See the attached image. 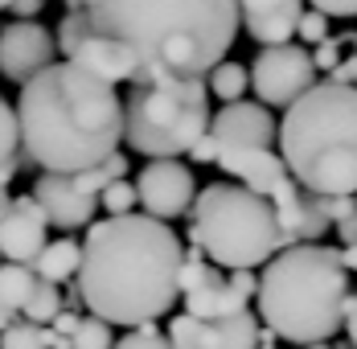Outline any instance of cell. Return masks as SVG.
Wrapping results in <instances>:
<instances>
[{"label":"cell","mask_w":357,"mask_h":349,"mask_svg":"<svg viewBox=\"0 0 357 349\" xmlns=\"http://www.w3.org/2000/svg\"><path fill=\"white\" fill-rule=\"evenodd\" d=\"M250 87L259 95V103L267 107H291L304 91L317 87V62L308 54V45H263V54L250 62Z\"/></svg>","instance_id":"11"},{"label":"cell","mask_w":357,"mask_h":349,"mask_svg":"<svg viewBox=\"0 0 357 349\" xmlns=\"http://www.w3.org/2000/svg\"><path fill=\"white\" fill-rule=\"evenodd\" d=\"M255 296H259V276L255 272H226L202 246L185 251V263H181L185 313L202 316V320H222V316L247 313V304Z\"/></svg>","instance_id":"9"},{"label":"cell","mask_w":357,"mask_h":349,"mask_svg":"<svg viewBox=\"0 0 357 349\" xmlns=\"http://www.w3.org/2000/svg\"><path fill=\"white\" fill-rule=\"evenodd\" d=\"M13 4H17V0H0V13H4V8H13Z\"/></svg>","instance_id":"41"},{"label":"cell","mask_w":357,"mask_h":349,"mask_svg":"<svg viewBox=\"0 0 357 349\" xmlns=\"http://www.w3.org/2000/svg\"><path fill=\"white\" fill-rule=\"evenodd\" d=\"M259 320L291 346L328 341L345 325L349 267L341 246L296 243L263 263L259 276Z\"/></svg>","instance_id":"4"},{"label":"cell","mask_w":357,"mask_h":349,"mask_svg":"<svg viewBox=\"0 0 357 349\" xmlns=\"http://www.w3.org/2000/svg\"><path fill=\"white\" fill-rule=\"evenodd\" d=\"M0 263H4V255H0Z\"/></svg>","instance_id":"42"},{"label":"cell","mask_w":357,"mask_h":349,"mask_svg":"<svg viewBox=\"0 0 357 349\" xmlns=\"http://www.w3.org/2000/svg\"><path fill=\"white\" fill-rule=\"evenodd\" d=\"M66 349H70V346H66Z\"/></svg>","instance_id":"43"},{"label":"cell","mask_w":357,"mask_h":349,"mask_svg":"<svg viewBox=\"0 0 357 349\" xmlns=\"http://www.w3.org/2000/svg\"><path fill=\"white\" fill-rule=\"evenodd\" d=\"M115 349H173V346H169V333H160L156 320H148V325H136L128 337H119Z\"/></svg>","instance_id":"26"},{"label":"cell","mask_w":357,"mask_h":349,"mask_svg":"<svg viewBox=\"0 0 357 349\" xmlns=\"http://www.w3.org/2000/svg\"><path fill=\"white\" fill-rule=\"evenodd\" d=\"M58 50L66 54V62L82 66L86 74L103 78V82H111V87L132 82L136 70H140L136 54H132L123 41L99 34V29L91 25L86 8H66V17L58 21Z\"/></svg>","instance_id":"10"},{"label":"cell","mask_w":357,"mask_h":349,"mask_svg":"<svg viewBox=\"0 0 357 349\" xmlns=\"http://www.w3.org/2000/svg\"><path fill=\"white\" fill-rule=\"evenodd\" d=\"M345 329H349V346L357 349V292H349V304H345Z\"/></svg>","instance_id":"36"},{"label":"cell","mask_w":357,"mask_h":349,"mask_svg":"<svg viewBox=\"0 0 357 349\" xmlns=\"http://www.w3.org/2000/svg\"><path fill=\"white\" fill-rule=\"evenodd\" d=\"M308 4L328 17H357V0H308Z\"/></svg>","instance_id":"31"},{"label":"cell","mask_w":357,"mask_h":349,"mask_svg":"<svg viewBox=\"0 0 357 349\" xmlns=\"http://www.w3.org/2000/svg\"><path fill=\"white\" fill-rule=\"evenodd\" d=\"M66 8H86V0H62Z\"/></svg>","instance_id":"39"},{"label":"cell","mask_w":357,"mask_h":349,"mask_svg":"<svg viewBox=\"0 0 357 349\" xmlns=\"http://www.w3.org/2000/svg\"><path fill=\"white\" fill-rule=\"evenodd\" d=\"M45 226H50V218H45V209H41L33 193L13 198V206L0 218V255H4V263H33L45 251Z\"/></svg>","instance_id":"15"},{"label":"cell","mask_w":357,"mask_h":349,"mask_svg":"<svg viewBox=\"0 0 357 349\" xmlns=\"http://www.w3.org/2000/svg\"><path fill=\"white\" fill-rule=\"evenodd\" d=\"M41 4H45V0H17V4H13V17H17V21H33L37 13H41Z\"/></svg>","instance_id":"35"},{"label":"cell","mask_w":357,"mask_h":349,"mask_svg":"<svg viewBox=\"0 0 357 349\" xmlns=\"http://www.w3.org/2000/svg\"><path fill=\"white\" fill-rule=\"evenodd\" d=\"M341 255H345V267L357 272V246H341Z\"/></svg>","instance_id":"37"},{"label":"cell","mask_w":357,"mask_h":349,"mask_svg":"<svg viewBox=\"0 0 357 349\" xmlns=\"http://www.w3.org/2000/svg\"><path fill=\"white\" fill-rule=\"evenodd\" d=\"M86 17L99 34L123 41L136 54V78H210L238 37V0H86Z\"/></svg>","instance_id":"2"},{"label":"cell","mask_w":357,"mask_h":349,"mask_svg":"<svg viewBox=\"0 0 357 349\" xmlns=\"http://www.w3.org/2000/svg\"><path fill=\"white\" fill-rule=\"evenodd\" d=\"M21 152L41 173H82L103 165L123 140V99L74 62H54L21 87Z\"/></svg>","instance_id":"3"},{"label":"cell","mask_w":357,"mask_h":349,"mask_svg":"<svg viewBox=\"0 0 357 349\" xmlns=\"http://www.w3.org/2000/svg\"><path fill=\"white\" fill-rule=\"evenodd\" d=\"M58 37L45 34L37 21H13L0 29V74L8 82H29L45 66H54Z\"/></svg>","instance_id":"13"},{"label":"cell","mask_w":357,"mask_h":349,"mask_svg":"<svg viewBox=\"0 0 357 349\" xmlns=\"http://www.w3.org/2000/svg\"><path fill=\"white\" fill-rule=\"evenodd\" d=\"M210 136L222 148H275L280 128H275V115H271L267 103L238 99V103H226L210 119Z\"/></svg>","instance_id":"14"},{"label":"cell","mask_w":357,"mask_h":349,"mask_svg":"<svg viewBox=\"0 0 357 349\" xmlns=\"http://www.w3.org/2000/svg\"><path fill=\"white\" fill-rule=\"evenodd\" d=\"M341 45H345V34H341V37H324V41H317V45H312V62H317V70L333 74V70L341 66Z\"/></svg>","instance_id":"28"},{"label":"cell","mask_w":357,"mask_h":349,"mask_svg":"<svg viewBox=\"0 0 357 349\" xmlns=\"http://www.w3.org/2000/svg\"><path fill=\"white\" fill-rule=\"evenodd\" d=\"M337 239H341V246H357V214H349V218H341L337 226Z\"/></svg>","instance_id":"34"},{"label":"cell","mask_w":357,"mask_h":349,"mask_svg":"<svg viewBox=\"0 0 357 349\" xmlns=\"http://www.w3.org/2000/svg\"><path fill=\"white\" fill-rule=\"evenodd\" d=\"M136 198H140L144 214H152L160 222H173L181 214H189L193 202H197L193 169L189 165H177V161H152L136 177Z\"/></svg>","instance_id":"12"},{"label":"cell","mask_w":357,"mask_h":349,"mask_svg":"<svg viewBox=\"0 0 357 349\" xmlns=\"http://www.w3.org/2000/svg\"><path fill=\"white\" fill-rule=\"evenodd\" d=\"M259 333H263V325L247 309V313L222 316V320H202L193 349H259Z\"/></svg>","instance_id":"17"},{"label":"cell","mask_w":357,"mask_h":349,"mask_svg":"<svg viewBox=\"0 0 357 349\" xmlns=\"http://www.w3.org/2000/svg\"><path fill=\"white\" fill-rule=\"evenodd\" d=\"M70 349H115V337H111V320L103 316H82L78 320V329H74L70 337Z\"/></svg>","instance_id":"22"},{"label":"cell","mask_w":357,"mask_h":349,"mask_svg":"<svg viewBox=\"0 0 357 349\" xmlns=\"http://www.w3.org/2000/svg\"><path fill=\"white\" fill-rule=\"evenodd\" d=\"M324 209H328V218H333V226H337L341 218H349V214H357V193H341V198H324Z\"/></svg>","instance_id":"30"},{"label":"cell","mask_w":357,"mask_h":349,"mask_svg":"<svg viewBox=\"0 0 357 349\" xmlns=\"http://www.w3.org/2000/svg\"><path fill=\"white\" fill-rule=\"evenodd\" d=\"M189 243L226 272H255L284 251V230L267 198L238 181H218L197 189L189 209Z\"/></svg>","instance_id":"6"},{"label":"cell","mask_w":357,"mask_h":349,"mask_svg":"<svg viewBox=\"0 0 357 349\" xmlns=\"http://www.w3.org/2000/svg\"><path fill=\"white\" fill-rule=\"evenodd\" d=\"M280 152L308 193H357V87L324 78L304 91L284 111Z\"/></svg>","instance_id":"5"},{"label":"cell","mask_w":357,"mask_h":349,"mask_svg":"<svg viewBox=\"0 0 357 349\" xmlns=\"http://www.w3.org/2000/svg\"><path fill=\"white\" fill-rule=\"evenodd\" d=\"M66 309V292H62V283H50V279H41L33 288V296H29V304H25V320H33V325H54V316Z\"/></svg>","instance_id":"21"},{"label":"cell","mask_w":357,"mask_h":349,"mask_svg":"<svg viewBox=\"0 0 357 349\" xmlns=\"http://www.w3.org/2000/svg\"><path fill=\"white\" fill-rule=\"evenodd\" d=\"M0 349H50L45 341V325H33V320H13L4 333H0Z\"/></svg>","instance_id":"23"},{"label":"cell","mask_w":357,"mask_h":349,"mask_svg":"<svg viewBox=\"0 0 357 349\" xmlns=\"http://www.w3.org/2000/svg\"><path fill=\"white\" fill-rule=\"evenodd\" d=\"M304 349H337V346H328V341H317V346H304Z\"/></svg>","instance_id":"40"},{"label":"cell","mask_w":357,"mask_h":349,"mask_svg":"<svg viewBox=\"0 0 357 349\" xmlns=\"http://www.w3.org/2000/svg\"><path fill=\"white\" fill-rule=\"evenodd\" d=\"M21 124H17V107L8 99H0V165L21 161Z\"/></svg>","instance_id":"24"},{"label":"cell","mask_w":357,"mask_h":349,"mask_svg":"<svg viewBox=\"0 0 357 349\" xmlns=\"http://www.w3.org/2000/svg\"><path fill=\"white\" fill-rule=\"evenodd\" d=\"M210 132V82L169 78L132 87L123 99V140L148 161H177Z\"/></svg>","instance_id":"7"},{"label":"cell","mask_w":357,"mask_h":349,"mask_svg":"<svg viewBox=\"0 0 357 349\" xmlns=\"http://www.w3.org/2000/svg\"><path fill=\"white\" fill-rule=\"evenodd\" d=\"M243 29L259 45H287L304 17V0H238Z\"/></svg>","instance_id":"16"},{"label":"cell","mask_w":357,"mask_h":349,"mask_svg":"<svg viewBox=\"0 0 357 349\" xmlns=\"http://www.w3.org/2000/svg\"><path fill=\"white\" fill-rule=\"evenodd\" d=\"M189 156H193L197 165H218V156H222V144H218V140L206 132V136H202L197 144H193V148H189Z\"/></svg>","instance_id":"29"},{"label":"cell","mask_w":357,"mask_h":349,"mask_svg":"<svg viewBox=\"0 0 357 349\" xmlns=\"http://www.w3.org/2000/svg\"><path fill=\"white\" fill-rule=\"evenodd\" d=\"M13 320H17V313H8V309H4V304H0V333H4V329H8V325H13Z\"/></svg>","instance_id":"38"},{"label":"cell","mask_w":357,"mask_h":349,"mask_svg":"<svg viewBox=\"0 0 357 349\" xmlns=\"http://www.w3.org/2000/svg\"><path fill=\"white\" fill-rule=\"evenodd\" d=\"M99 206L107 209L111 218H119V214H136V206H140V198H136V181H111L107 189L99 193Z\"/></svg>","instance_id":"25"},{"label":"cell","mask_w":357,"mask_h":349,"mask_svg":"<svg viewBox=\"0 0 357 349\" xmlns=\"http://www.w3.org/2000/svg\"><path fill=\"white\" fill-rule=\"evenodd\" d=\"M296 37L304 41V45H317L328 37V13L321 8H304V17H300V25H296Z\"/></svg>","instance_id":"27"},{"label":"cell","mask_w":357,"mask_h":349,"mask_svg":"<svg viewBox=\"0 0 357 349\" xmlns=\"http://www.w3.org/2000/svg\"><path fill=\"white\" fill-rule=\"evenodd\" d=\"M206 82H210V95H214V99H222V103H238V99L247 95V87H250V70L243 66V62H218Z\"/></svg>","instance_id":"20"},{"label":"cell","mask_w":357,"mask_h":349,"mask_svg":"<svg viewBox=\"0 0 357 349\" xmlns=\"http://www.w3.org/2000/svg\"><path fill=\"white\" fill-rule=\"evenodd\" d=\"M333 82H349V87H357V54H349V58H341V66L328 74Z\"/></svg>","instance_id":"33"},{"label":"cell","mask_w":357,"mask_h":349,"mask_svg":"<svg viewBox=\"0 0 357 349\" xmlns=\"http://www.w3.org/2000/svg\"><path fill=\"white\" fill-rule=\"evenodd\" d=\"M78 267H82V243H74V239H54L33 259V272L50 283H70Z\"/></svg>","instance_id":"18"},{"label":"cell","mask_w":357,"mask_h":349,"mask_svg":"<svg viewBox=\"0 0 357 349\" xmlns=\"http://www.w3.org/2000/svg\"><path fill=\"white\" fill-rule=\"evenodd\" d=\"M37 283L41 276L33 272V263H0V304L8 313H25Z\"/></svg>","instance_id":"19"},{"label":"cell","mask_w":357,"mask_h":349,"mask_svg":"<svg viewBox=\"0 0 357 349\" xmlns=\"http://www.w3.org/2000/svg\"><path fill=\"white\" fill-rule=\"evenodd\" d=\"M123 177H128V156L111 152L103 165L82 169V173H37L29 193L41 202L50 226L78 230V226H91V218L99 209V193L107 189L111 181H123Z\"/></svg>","instance_id":"8"},{"label":"cell","mask_w":357,"mask_h":349,"mask_svg":"<svg viewBox=\"0 0 357 349\" xmlns=\"http://www.w3.org/2000/svg\"><path fill=\"white\" fill-rule=\"evenodd\" d=\"M78 320H82V316L74 313V309H62V313L54 316V325H50V329H54V333H62V337H74V329H78Z\"/></svg>","instance_id":"32"},{"label":"cell","mask_w":357,"mask_h":349,"mask_svg":"<svg viewBox=\"0 0 357 349\" xmlns=\"http://www.w3.org/2000/svg\"><path fill=\"white\" fill-rule=\"evenodd\" d=\"M185 246L152 214H119L86 226L78 288L82 304L111 325H148L173 313L181 296Z\"/></svg>","instance_id":"1"}]
</instances>
